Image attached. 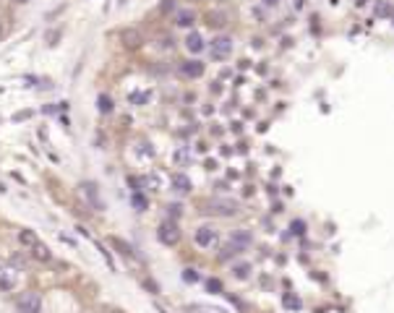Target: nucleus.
I'll list each match as a JSON object with an SVG mask.
<instances>
[{
  "label": "nucleus",
  "instance_id": "10",
  "mask_svg": "<svg viewBox=\"0 0 394 313\" xmlns=\"http://www.w3.org/2000/svg\"><path fill=\"white\" fill-rule=\"evenodd\" d=\"M194 21H196V13L191 11V8H178L175 11V26H180V29L194 26Z\"/></svg>",
  "mask_w": 394,
  "mask_h": 313
},
{
  "label": "nucleus",
  "instance_id": "8",
  "mask_svg": "<svg viewBox=\"0 0 394 313\" xmlns=\"http://www.w3.org/2000/svg\"><path fill=\"white\" fill-rule=\"evenodd\" d=\"M196 243H198L201 248H212V245L217 243V230H214L212 225H201V227L196 230Z\"/></svg>",
  "mask_w": 394,
  "mask_h": 313
},
{
  "label": "nucleus",
  "instance_id": "23",
  "mask_svg": "<svg viewBox=\"0 0 394 313\" xmlns=\"http://www.w3.org/2000/svg\"><path fill=\"white\" fill-rule=\"evenodd\" d=\"M170 11H178V3H175V0H162V3H159V13L164 16Z\"/></svg>",
  "mask_w": 394,
  "mask_h": 313
},
{
  "label": "nucleus",
  "instance_id": "13",
  "mask_svg": "<svg viewBox=\"0 0 394 313\" xmlns=\"http://www.w3.org/2000/svg\"><path fill=\"white\" fill-rule=\"evenodd\" d=\"M186 47H188V52H201L206 44H204V39H201L198 32H191V34L186 37Z\"/></svg>",
  "mask_w": 394,
  "mask_h": 313
},
{
  "label": "nucleus",
  "instance_id": "12",
  "mask_svg": "<svg viewBox=\"0 0 394 313\" xmlns=\"http://www.w3.org/2000/svg\"><path fill=\"white\" fill-rule=\"evenodd\" d=\"M373 13H376V18H392V16H394L392 0H379V3L373 5Z\"/></svg>",
  "mask_w": 394,
  "mask_h": 313
},
{
  "label": "nucleus",
  "instance_id": "20",
  "mask_svg": "<svg viewBox=\"0 0 394 313\" xmlns=\"http://www.w3.org/2000/svg\"><path fill=\"white\" fill-rule=\"evenodd\" d=\"M97 110H99L102 115L113 113V99H110L107 94H99V97H97Z\"/></svg>",
  "mask_w": 394,
  "mask_h": 313
},
{
  "label": "nucleus",
  "instance_id": "9",
  "mask_svg": "<svg viewBox=\"0 0 394 313\" xmlns=\"http://www.w3.org/2000/svg\"><path fill=\"white\" fill-rule=\"evenodd\" d=\"M204 71H206V66L201 60H183L180 63V73L186 78H201V76H204Z\"/></svg>",
  "mask_w": 394,
  "mask_h": 313
},
{
  "label": "nucleus",
  "instance_id": "3",
  "mask_svg": "<svg viewBox=\"0 0 394 313\" xmlns=\"http://www.w3.org/2000/svg\"><path fill=\"white\" fill-rule=\"evenodd\" d=\"M157 237H159L162 245H178L180 243V230H178L175 222H162L157 227Z\"/></svg>",
  "mask_w": 394,
  "mask_h": 313
},
{
  "label": "nucleus",
  "instance_id": "22",
  "mask_svg": "<svg viewBox=\"0 0 394 313\" xmlns=\"http://www.w3.org/2000/svg\"><path fill=\"white\" fill-rule=\"evenodd\" d=\"M131 204H133L136 211H144V209H146V198L141 196V193H133V196H131Z\"/></svg>",
  "mask_w": 394,
  "mask_h": 313
},
{
  "label": "nucleus",
  "instance_id": "28",
  "mask_svg": "<svg viewBox=\"0 0 394 313\" xmlns=\"http://www.w3.org/2000/svg\"><path fill=\"white\" fill-rule=\"evenodd\" d=\"M172 44H175V39H172V37H167V34L159 37V47H164V50L170 47V50H172Z\"/></svg>",
  "mask_w": 394,
  "mask_h": 313
},
{
  "label": "nucleus",
  "instance_id": "18",
  "mask_svg": "<svg viewBox=\"0 0 394 313\" xmlns=\"http://www.w3.org/2000/svg\"><path fill=\"white\" fill-rule=\"evenodd\" d=\"M16 287V277L8 269H0V290H13Z\"/></svg>",
  "mask_w": 394,
  "mask_h": 313
},
{
  "label": "nucleus",
  "instance_id": "24",
  "mask_svg": "<svg viewBox=\"0 0 394 313\" xmlns=\"http://www.w3.org/2000/svg\"><path fill=\"white\" fill-rule=\"evenodd\" d=\"M290 230H292L295 235H303V233H306V222H303V219H295V222L290 225Z\"/></svg>",
  "mask_w": 394,
  "mask_h": 313
},
{
  "label": "nucleus",
  "instance_id": "21",
  "mask_svg": "<svg viewBox=\"0 0 394 313\" xmlns=\"http://www.w3.org/2000/svg\"><path fill=\"white\" fill-rule=\"evenodd\" d=\"M237 253H243V248L237 245V243H227L225 248H222V253H219V259H230V256H237Z\"/></svg>",
  "mask_w": 394,
  "mask_h": 313
},
{
  "label": "nucleus",
  "instance_id": "2",
  "mask_svg": "<svg viewBox=\"0 0 394 313\" xmlns=\"http://www.w3.org/2000/svg\"><path fill=\"white\" fill-rule=\"evenodd\" d=\"M209 52H212L214 60H227L233 55V37H227V34L214 37L212 44H209Z\"/></svg>",
  "mask_w": 394,
  "mask_h": 313
},
{
  "label": "nucleus",
  "instance_id": "5",
  "mask_svg": "<svg viewBox=\"0 0 394 313\" xmlns=\"http://www.w3.org/2000/svg\"><path fill=\"white\" fill-rule=\"evenodd\" d=\"M170 191H172V193H178V196H186V193L194 191V183H191L188 175L175 172V175H170Z\"/></svg>",
  "mask_w": 394,
  "mask_h": 313
},
{
  "label": "nucleus",
  "instance_id": "27",
  "mask_svg": "<svg viewBox=\"0 0 394 313\" xmlns=\"http://www.w3.org/2000/svg\"><path fill=\"white\" fill-rule=\"evenodd\" d=\"M285 306H287L290 311H298V308H300V300L292 298V295H285Z\"/></svg>",
  "mask_w": 394,
  "mask_h": 313
},
{
  "label": "nucleus",
  "instance_id": "32",
  "mask_svg": "<svg viewBox=\"0 0 394 313\" xmlns=\"http://www.w3.org/2000/svg\"><path fill=\"white\" fill-rule=\"evenodd\" d=\"M261 3L267 5V8H277V5H279V0H261Z\"/></svg>",
  "mask_w": 394,
  "mask_h": 313
},
{
  "label": "nucleus",
  "instance_id": "15",
  "mask_svg": "<svg viewBox=\"0 0 394 313\" xmlns=\"http://www.w3.org/2000/svg\"><path fill=\"white\" fill-rule=\"evenodd\" d=\"M230 240H233V243H237V245L243 248V251H245V248H248V245L253 243V240H251V233H248V230H237V233H233V237H230Z\"/></svg>",
  "mask_w": 394,
  "mask_h": 313
},
{
  "label": "nucleus",
  "instance_id": "17",
  "mask_svg": "<svg viewBox=\"0 0 394 313\" xmlns=\"http://www.w3.org/2000/svg\"><path fill=\"white\" fill-rule=\"evenodd\" d=\"M18 243L26 245V248H32V245L39 243V237L34 235V230H21V233H18Z\"/></svg>",
  "mask_w": 394,
  "mask_h": 313
},
{
  "label": "nucleus",
  "instance_id": "33",
  "mask_svg": "<svg viewBox=\"0 0 394 313\" xmlns=\"http://www.w3.org/2000/svg\"><path fill=\"white\" fill-rule=\"evenodd\" d=\"M0 39H3V26H0Z\"/></svg>",
  "mask_w": 394,
  "mask_h": 313
},
{
  "label": "nucleus",
  "instance_id": "6",
  "mask_svg": "<svg viewBox=\"0 0 394 313\" xmlns=\"http://www.w3.org/2000/svg\"><path fill=\"white\" fill-rule=\"evenodd\" d=\"M81 193L86 196V201L91 204V209H94V211H102V209H105L102 198H99V188H97V183H91V180L81 183Z\"/></svg>",
  "mask_w": 394,
  "mask_h": 313
},
{
  "label": "nucleus",
  "instance_id": "1",
  "mask_svg": "<svg viewBox=\"0 0 394 313\" xmlns=\"http://www.w3.org/2000/svg\"><path fill=\"white\" fill-rule=\"evenodd\" d=\"M206 214H217V217H233L240 211V204H237L235 198H212L206 204Z\"/></svg>",
  "mask_w": 394,
  "mask_h": 313
},
{
  "label": "nucleus",
  "instance_id": "29",
  "mask_svg": "<svg viewBox=\"0 0 394 313\" xmlns=\"http://www.w3.org/2000/svg\"><path fill=\"white\" fill-rule=\"evenodd\" d=\"M206 287H209V292H222V282H219V279H209Z\"/></svg>",
  "mask_w": 394,
  "mask_h": 313
},
{
  "label": "nucleus",
  "instance_id": "26",
  "mask_svg": "<svg viewBox=\"0 0 394 313\" xmlns=\"http://www.w3.org/2000/svg\"><path fill=\"white\" fill-rule=\"evenodd\" d=\"M167 214H170L172 219H178V217L183 214V206H180V204H167Z\"/></svg>",
  "mask_w": 394,
  "mask_h": 313
},
{
  "label": "nucleus",
  "instance_id": "11",
  "mask_svg": "<svg viewBox=\"0 0 394 313\" xmlns=\"http://www.w3.org/2000/svg\"><path fill=\"white\" fill-rule=\"evenodd\" d=\"M110 245H113V248H118V253H123L125 259H133V261L139 259V256H136V251H133V248L128 245L125 240H120V237H115V235H113V237H110Z\"/></svg>",
  "mask_w": 394,
  "mask_h": 313
},
{
  "label": "nucleus",
  "instance_id": "25",
  "mask_svg": "<svg viewBox=\"0 0 394 313\" xmlns=\"http://www.w3.org/2000/svg\"><path fill=\"white\" fill-rule=\"evenodd\" d=\"M188 159H191V154H188L186 149H178V152H175V164H186Z\"/></svg>",
  "mask_w": 394,
  "mask_h": 313
},
{
  "label": "nucleus",
  "instance_id": "19",
  "mask_svg": "<svg viewBox=\"0 0 394 313\" xmlns=\"http://www.w3.org/2000/svg\"><path fill=\"white\" fill-rule=\"evenodd\" d=\"M251 269H253V266L243 261V264H235L233 266V274H235V279H248L251 277Z\"/></svg>",
  "mask_w": 394,
  "mask_h": 313
},
{
  "label": "nucleus",
  "instance_id": "31",
  "mask_svg": "<svg viewBox=\"0 0 394 313\" xmlns=\"http://www.w3.org/2000/svg\"><path fill=\"white\" fill-rule=\"evenodd\" d=\"M58 37H60V32H58V29H55V32H50V34H47L50 44H58Z\"/></svg>",
  "mask_w": 394,
  "mask_h": 313
},
{
  "label": "nucleus",
  "instance_id": "7",
  "mask_svg": "<svg viewBox=\"0 0 394 313\" xmlns=\"http://www.w3.org/2000/svg\"><path fill=\"white\" fill-rule=\"evenodd\" d=\"M18 313H42V298L37 292H26L18 300Z\"/></svg>",
  "mask_w": 394,
  "mask_h": 313
},
{
  "label": "nucleus",
  "instance_id": "16",
  "mask_svg": "<svg viewBox=\"0 0 394 313\" xmlns=\"http://www.w3.org/2000/svg\"><path fill=\"white\" fill-rule=\"evenodd\" d=\"M32 256H34L37 261H50V259H52L50 248H47V245H42V243H37V245H32Z\"/></svg>",
  "mask_w": 394,
  "mask_h": 313
},
{
  "label": "nucleus",
  "instance_id": "14",
  "mask_svg": "<svg viewBox=\"0 0 394 313\" xmlns=\"http://www.w3.org/2000/svg\"><path fill=\"white\" fill-rule=\"evenodd\" d=\"M225 24H227V16L222 11H214V13L206 16V26H209V29H222Z\"/></svg>",
  "mask_w": 394,
  "mask_h": 313
},
{
  "label": "nucleus",
  "instance_id": "4",
  "mask_svg": "<svg viewBox=\"0 0 394 313\" xmlns=\"http://www.w3.org/2000/svg\"><path fill=\"white\" fill-rule=\"evenodd\" d=\"M120 42H123L125 50H139L144 44V34L136 29V26H128V29L120 32Z\"/></svg>",
  "mask_w": 394,
  "mask_h": 313
},
{
  "label": "nucleus",
  "instance_id": "30",
  "mask_svg": "<svg viewBox=\"0 0 394 313\" xmlns=\"http://www.w3.org/2000/svg\"><path fill=\"white\" fill-rule=\"evenodd\" d=\"M183 279H186V282H198L196 269H186V272H183Z\"/></svg>",
  "mask_w": 394,
  "mask_h": 313
}]
</instances>
